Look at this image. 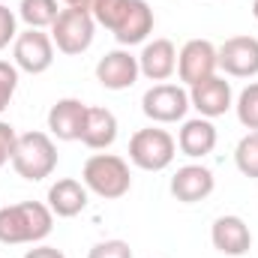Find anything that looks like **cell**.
<instances>
[{
	"label": "cell",
	"mask_w": 258,
	"mask_h": 258,
	"mask_svg": "<svg viewBox=\"0 0 258 258\" xmlns=\"http://www.w3.org/2000/svg\"><path fill=\"white\" fill-rule=\"evenodd\" d=\"M54 228V213L42 201H18L0 207V243L21 246V243H42Z\"/></svg>",
	"instance_id": "cell-1"
},
{
	"label": "cell",
	"mask_w": 258,
	"mask_h": 258,
	"mask_svg": "<svg viewBox=\"0 0 258 258\" xmlns=\"http://www.w3.org/2000/svg\"><path fill=\"white\" fill-rule=\"evenodd\" d=\"M81 183L87 186V192L99 195L105 201H117L132 189L129 162L114 153H93L81 168Z\"/></svg>",
	"instance_id": "cell-2"
},
{
	"label": "cell",
	"mask_w": 258,
	"mask_h": 258,
	"mask_svg": "<svg viewBox=\"0 0 258 258\" xmlns=\"http://www.w3.org/2000/svg\"><path fill=\"white\" fill-rule=\"evenodd\" d=\"M12 168L18 171V177L36 183L54 174L57 168V144L51 141L48 132H24L15 141V153H12Z\"/></svg>",
	"instance_id": "cell-3"
},
{
	"label": "cell",
	"mask_w": 258,
	"mask_h": 258,
	"mask_svg": "<svg viewBox=\"0 0 258 258\" xmlns=\"http://www.w3.org/2000/svg\"><path fill=\"white\" fill-rule=\"evenodd\" d=\"M177 153V141L171 138V132L159 126L138 129L129 138V162L141 171H165L174 162Z\"/></svg>",
	"instance_id": "cell-4"
},
{
	"label": "cell",
	"mask_w": 258,
	"mask_h": 258,
	"mask_svg": "<svg viewBox=\"0 0 258 258\" xmlns=\"http://www.w3.org/2000/svg\"><path fill=\"white\" fill-rule=\"evenodd\" d=\"M93 36H96V21L84 9L66 6V9H60L57 21L51 24V42L57 45L60 54H69V57L84 54L93 45Z\"/></svg>",
	"instance_id": "cell-5"
},
{
	"label": "cell",
	"mask_w": 258,
	"mask_h": 258,
	"mask_svg": "<svg viewBox=\"0 0 258 258\" xmlns=\"http://www.w3.org/2000/svg\"><path fill=\"white\" fill-rule=\"evenodd\" d=\"M189 90L180 84H153L141 96V111L153 123H177L189 111Z\"/></svg>",
	"instance_id": "cell-6"
},
{
	"label": "cell",
	"mask_w": 258,
	"mask_h": 258,
	"mask_svg": "<svg viewBox=\"0 0 258 258\" xmlns=\"http://www.w3.org/2000/svg\"><path fill=\"white\" fill-rule=\"evenodd\" d=\"M12 60H15V66L21 72L42 75L45 69H51V63H54V42H51V36L42 33V30L27 27L12 42Z\"/></svg>",
	"instance_id": "cell-7"
},
{
	"label": "cell",
	"mask_w": 258,
	"mask_h": 258,
	"mask_svg": "<svg viewBox=\"0 0 258 258\" xmlns=\"http://www.w3.org/2000/svg\"><path fill=\"white\" fill-rule=\"evenodd\" d=\"M219 69L231 78H255L258 75V39L255 36H231L216 48Z\"/></svg>",
	"instance_id": "cell-8"
},
{
	"label": "cell",
	"mask_w": 258,
	"mask_h": 258,
	"mask_svg": "<svg viewBox=\"0 0 258 258\" xmlns=\"http://www.w3.org/2000/svg\"><path fill=\"white\" fill-rule=\"evenodd\" d=\"M219 60H216V45L210 39H189L180 54H177V75L186 87H192L198 81L216 75Z\"/></svg>",
	"instance_id": "cell-9"
},
{
	"label": "cell",
	"mask_w": 258,
	"mask_h": 258,
	"mask_svg": "<svg viewBox=\"0 0 258 258\" xmlns=\"http://www.w3.org/2000/svg\"><path fill=\"white\" fill-rule=\"evenodd\" d=\"M189 105L201 117L213 120V117H222L231 105H234V93H231V84L219 75H210L204 81H198L189 87Z\"/></svg>",
	"instance_id": "cell-10"
},
{
	"label": "cell",
	"mask_w": 258,
	"mask_h": 258,
	"mask_svg": "<svg viewBox=\"0 0 258 258\" xmlns=\"http://www.w3.org/2000/svg\"><path fill=\"white\" fill-rule=\"evenodd\" d=\"M138 75H141L138 57H132L123 48L102 54L99 63H96V81H99L105 90H129V87L138 81Z\"/></svg>",
	"instance_id": "cell-11"
},
{
	"label": "cell",
	"mask_w": 258,
	"mask_h": 258,
	"mask_svg": "<svg viewBox=\"0 0 258 258\" xmlns=\"http://www.w3.org/2000/svg\"><path fill=\"white\" fill-rule=\"evenodd\" d=\"M210 243L216 252L231 258H240L252 246V231L240 216H219L210 228Z\"/></svg>",
	"instance_id": "cell-12"
},
{
	"label": "cell",
	"mask_w": 258,
	"mask_h": 258,
	"mask_svg": "<svg viewBox=\"0 0 258 258\" xmlns=\"http://www.w3.org/2000/svg\"><path fill=\"white\" fill-rule=\"evenodd\" d=\"M84 117H87V105L75 96L57 99L48 111V129L57 141H78L81 129H84Z\"/></svg>",
	"instance_id": "cell-13"
},
{
	"label": "cell",
	"mask_w": 258,
	"mask_h": 258,
	"mask_svg": "<svg viewBox=\"0 0 258 258\" xmlns=\"http://www.w3.org/2000/svg\"><path fill=\"white\" fill-rule=\"evenodd\" d=\"M138 69L150 81H168L177 72V48L171 39H153L141 48L138 54Z\"/></svg>",
	"instance_id": "cell-14"
},
{
	"label": "cell",
	"mask_w": 258,
	"mask_h": 258,
	"mask_svg": "<svg viewBox=\"0 0 258 258\" xmlns=\"http://www.w3.org/2000/svg\"><path fill=\"white\" fill-rule=\"evenodd\" d=\"M216 180H213V171L204 168V165H183L174 171L171 177V195L183 204H198L204 201L207 195L213 192Z\"/></svg>",
	"instance_id": "cell-15"
},
{
	"label": "cell",
	"mask_w": 258,
	"mask_h": 258,
	"mask_svg": "<svg viewBox=\"0 0 258 258\" xmlns=\"http://www.w3.org/2000/svg\"><path fill=\"white\" fill-rule=\"evenodd\" d=\"M114 39L120 45H138L153 33V9L147 6V0H129L126 12L120 15L117 27L111 30Z\"/></svg>",
	"instance_id": "cell-16"
},
{
	"label": "cell",
	"mask_w": 258,
	"mask_h": 258,
	"mask_svg": "<svg viewBox=\"0 0 258 258\" xmlns=\"http://www.w3.org/2000/svg\"><path fill=\"white\" fill-rule=\"evenodd\" d=\"M177 147L189 159H204L207 153H213V147H216V126H213V120H207V117L183 120V126L177 132Z\"/></svg>",
	"instance_id": "cell-17"
},
{
	"label": "cell",
	"mask_w": 258,
	"mask_h": 258,
	"mask_svg": "<svg viewBox=\"0 0 258 258\" xmlns=\"http://www.w3.org/2000/svg\"><path fill=\"white\" fill-rule=\"evenodd\" d=\"M81 144H87L90 150H105L117 141V117L102 108V105H87V117L81 129Z\"/></svg>",
	"instance_id": "cell-18"
},
{
	"label": "cell",
	"mask_w": 258,
	"mask_h": 258,
	"mask_svg": "<svg viewBox=\"0 0 258 258\" xmlns=\"http://www.w3.org/2000/svg\"><path fill=\"white\" fill-rule=\"evenodd\" d=\"M48 207L54 216L60 219H72L87 207V186L75 177H63L57 183L48 186Z\"/></svg>",
	"instance_id": "cell-19"
},
{
	"label": "cell",
	"mask_w": 258,
	"mask_h": 258,
	"mask_svg": "<svg viewBox=\"0 0 258 258\" xmlns=\"http://www.w3.org/2000/svg\"><path fill=\"white\" fill-rule=\"evenodd\" d=\"M60 9H57V0H21L18 3V18L33 27V30H42V27H51L57 21Z\"/></svg>",
	"instance_id": "cell-20"
},
{
	"label": "cell",
	"mask_w": 258,
	"mask_h": 258,
	"mask_svg": "<svg viewBox=\"0 0 258 258\" xmlns=\"http://www.w3.org/2000/svg\"><path fill=\"white\" fill-rule=\"evenodd\" d=\"M234 165L243 177L258 180V132H249L234 147Z\"/></svg>",
	"instance_id": "cell-21"
},
{
	"label": "cell",
	"mask_w": 258,
	"mask_h": 258,
	"mask_svg": "<svg viewBox=\"0 0 258 258\" xmlns=\"http://www.w3.org/2000/svg\"><path fill=\"white\" fill-rule=\"evenodd\" d=\"M234 111H237V120L243 123L246 129L258 132V81L246 84L234 102Z\"/></svg>",
	"instance_id": "cell-22"
},
{
	"label": "cell",
	"mask_w": 258,
	"mask_h": 258,
	"mask_svg": "<svg viewBox=\"0 0 258 258\" xmlns=\"http://www.w3.org/2000/svg\"><path fill=\"white\" fill-rule=\"evenodd\" d=\"M15 90H18V66L9 60H0V114L9 108Z\"/></svg>",
	"instance_id": "cell-23"
},
{
	"label": "cell",
	"mask_w": 258,
	"mask_h": 258,
	"mask_svg": "<svg viewBox=\"0 0 258 258\" xmlns=\"http://www.w3.org/2000/svg\"><path fill=\"white\" fill-rule=\"evenodd\" d=\"M87 258H132V249L126 240H102L87 252Z\"/></svg>",
	"instance_id": "cell-24"
},
{
	"label": "cell",
	"mask_w": 258,
	"mask_h": 258,
	"mask_svg": "<svg viewBox=\"0 0 258 258\" xmlns=\"http://www.w3.org/2000/svg\"><path fill=\"white\" fill-rule=\"evenodd\" d=\"M18 36V21H15V12L9 6L0 3V48H6L9 42H15Z\"/></svg>",
	"instance_id": "cell-25"
},
{
	"label": "cell",
	"mask_w": 258,
	"mask_h": 258,
	"mask_svg": "<svg viewBox=\"0 0 258 258\" xmlns=\"http://www.w3.org/2000/svg\"><path fill=\"white\" fill-rule=\"evenodd\" d=\"M15 141H18V135H15L12 123L0 120V168H3L6 162H12V153H15Z\"/></svg>",
	"instance_id": "cell-26"
},
{
	"label": "cell",
	"mask_w": 258,
	"mask_h": 258,
	"mask_svg": "<svg viewBox=\"0 0 258 258\" xmlns=\"http://www.w3.org/2000/svg\"><path fill=\"white\" fill-rule=\"evenodd\" d=\"M24 258H66L60 249H54V246H45V243H36L33 249H27Z\"/></svg>",
	"instance_id": "cell-27"
},
{
	"label": "cell",
	"mask_w": 258,
	"mask_h": 258,
	"mask_svg": "<svg viewBox=\"0 0 258 258\" xmlns=\"http://www.w3.org/2000/svg\"><path fill=\"white\" fill-rule=\"evenodd\" d=\"M66 6H72V9H84V12H90L93 15V9L99 6V0H63Z\"/></svg>",
	"instance_id": "cell-28"
},
{
	"label": "cell",
	"mask_w": 258,
	"mask_h": 258,
	"mask_svg": "<svg viewBox=\"0 0 258 258\" xmlns=\"http://www.w3.org/2000/svg\"><path fill=\"white\" fill-rule=\"evenodd\" d=\"M252 15H255V21H258V0L252 3Z\"/></svg>",
	"instance_id": "cell-29"
}]
</instances>
